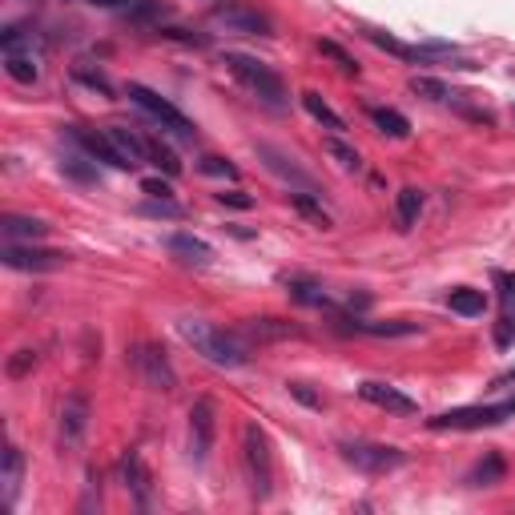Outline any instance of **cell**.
<instances>
[{
	"label": "cell",
	"mask_w": 515,
	"mask_h": 515,
	"mask_svg": "<svg viewBox=\"0 0 515 515\" xmlns=\"http://www.w3.org/2000/svg\"><path fill=\"white\" fill-rule=\"evenodd\" d=\"M178 334L194 347V355H202L206 363H214V367H222V371H238V367L250 363V347H246V342H242L238 334L218 330V326L206 322V318H182V322H178Z\"/></svg>",
	"instance_id": "cell-1"
},
{
	"label": "cell",
	"mask_w": 515,
	"mask_h": 515,
	"mask_svg": "<svg viewBox=\"0 0 515 515\" xmlns=\"http://www.w3.org/2000/svg\"><path fill=\"white\" fill-rule=\"evenodd\" d=\"M222 65L230 69V77L254 97V101H262L266 109H286L290 105V89H286V81L266 65V61H258V57H250V53H222Z\"/></svg>",
	"instance_id": "cell-2"
},
{
	"label": "cell",
	"mask_w": 515,
	"mask_h": 515,
	"mask_svg": "<svg viewBox=\"0 0 515 515\" xmlns=\"http://www.w3.org/2000/svg\"><path fill=\"white\" fill-rule=\"evenodd\" d=\"M129 101L161 129V133H169V137H178V141H194L198 137V129H194V121L174 105V101H165L161 93H153L149 85H129Z\"/></svg>",
	"instance_id": "cell-3"
},
{
	"label": "cell",
	"mask_w": 515,
	"mask_h": 515,
	"mask_svg": "<svg viewBox=\"0 0 515 515\" xmlns=\"http://www.w3.org/2000/svg\"><path fill=\"white\" fill-rule=\"evenodd\" d=\"M242 463H246V479H250L254 499H270V491H274V451H270V439L258 423L242 427Z\"/></svg>",
	"instance_id": "cell-4"
},
{
	"label": "cell",
	"mask_w": 515,
	"mask_h": 515,
	"mask_svg": "<svg viewBox=\"0 0 515 515\" xmlns=\"http://www.w3.org/2000/svg\"><path fill=\"white\" fill-rule=\"evenodd\" d=\"M338 451L355 471H367V475H387L407 463V451H399L391 443H371V439H342Z\"/></svg>",
	"instance_id": "cell-5"
},
{
	"label": "cell",
	"mask_w": 515,
	"mask_h": 515,
	"mask_svg": "<svg viewBox=\"0 0 515 515\" xmlns=\"http://www.w3.org/2000/svg\"><path fill=\"white\" fill-rule=\"evenodd\" d=\"M507 419H515V399L495 403V407H455V411L427 419V427L431 431H483V427H499Z\"/></svg>",
	"instance_id": "cell-6"
},
{
	"label": "cell",
	"mask_w": 515,
	"mask_h": 515,
	"mask_svg": "<svg viewBox=\"0 0 515 515\" xmlns=\"http://www.w3.org/2000/svg\"><path fill=\"white\" fill-rule=\"evenodd\" d=\"M129 363L149 391H174L178 387V371L169 367V355L157 347V342H137V347L129 351Z\"/></svg>",
	"instance_id": "cell-7"
},
{
	"label": "cell",
	"mask_w": 515,
	"mask_h": 515,
	"mask_svg": "<svg viewBox=\"0 0 515 515\" xmlns=\"http://www.w3.org/2000/svg\"><path fill=\"white\" fill-rule=\"evenodd\" d=\"M210 21L226 33H242V37H270V17L242 5V0H222V5H214Z\"/></svg>",
	"instance_id": "cell-8"
},
{
	"label": "cell",
	"mask_w": 515,
	"mask_h": 515,
	"mask_svg": "<svg viewBox=\"0 0 515 515\" xmlns=\"http://www.w3.org/2000/svg\"><path fill=\"white\" fill-rule=\"evenodd\" d=\"M5 266L9 270H29V274H49V270H61L69 262V254L61 250H45L37 242H5Z\"/></svg>",
	"instance_id": "cell-9"
},
{
	"label": "cell",
	"mask_w": 515,
	"mask_h": 515,
	"mask_svg": "<svg viewBox=\"0 0 515 515\" xmlns=\"http://www.w3.org/2000/svg\"><path fill=\"white\" fill-rule=\"evenodd\" d=\"M258 157L266 161V169H270V174H278L282 182H290V190L294 194H318V182L306 174V169L286 153V149H278V145H258Z\"/></svg>",
	"instance_id": "cell-10"
},
{
	"label": "cell",
	"mask_w": 515,
	"mask_h": 515,
	"mask_svg": "<svg viewBox=\"0 0 515 515\" xmlns=\"http://www.w3.org/2000/svg\"><path fill=\"white\" fill-rule=\"evenodd\" d=\"M117 479L125 483V491L137 499V507H141V511H149V507H153V475H149V467H145V459H141L137 451H125V455H121V463H117Z\"/></svg>",
	"instance_id": "cell-11"
},
{
	"label": "cell",
	"mask_w": 515,
	"mask_h": 515,
	"mask_svg": "<svg viewBox=\"0 0 515 515\" xmlns=\"http://www.w3.org/2000/svg\"><path fill=\"white\" fill-rule=\"evenodd\" d=\"M214 447V399H198L190 407V455L194 463H206Z\"/></svg>",
	"instance_id": "cell-12"
},
{
	"label": "cell",
	"mask_w": 515,
	"mask_h": 515,
	"mask_svg": "<svg viewBox=\"0 0 515 515\" xmlns=\"http://www.w3.org/2000/svg\"><path fill=\"white\" fill-rule=\"evenodd\" d=\"M246 347H262V342H282V338H302V326H294V322H286V318H250V322H242L238 330H234Z\"/></svg>",
	"instance_id": "cell-13"
},
{
	"label": "cell",
	"mask_w": 515,
	"mask_h": 515,
	"mask_svg": "<svg viewBox=\"0 0 515 515\" xmlns=\"http://www.w3.org/2000/svg\"><path fill=\"white\" fill-rule=\"evenodd\" d=\"M359 399H367L371 407H383L387 415H415V411H419V403H415L411 395H403V391L391 387V383H375V379L359 383Z\"/></svg>",
	"instance_id": "cell-14"
},
{
	"label": "cell",
	"mask_w": 515,
	"mask_h": 515,
	"mask_svg": "<svg viewBox=\"0 0 515 515\" xmlns=\"http://www.w3.org/2000/svg\"><path fill=\"white\" fill-rule=\"evenodd\" d=\"M85 431H89V399L73 391L61 403V447H77Z\"/></svg>",
	"instance_id": "cell-15"
},
{
	"label": "cell",
	"mask_w": 515,
	"mask_h": 515,
	"mask_svg": "<svg viewBox=\"0 0 515 515\" xmlns=\"http://www.w3.org/2000/svg\"><path fill=\"white\" fill-rule=\"evenodd\" d=\"M165 250L174 254L178 262H186V266H210V262H214V246L202 242V238H194V234H186V230L169 234V238H165Z\"/></svg>",
	"instance_id": "cell-16"
},
{
	"label": "cell",
	"mask_w": 515,
	"mask_h": 515,
	"mask_svg": "<svg viewBox=\"0 0 515 515\" xmlns=\"http://www.w3.org/2000/svg\"><path fill=\"white\" fill-rule=\"evenodd\" d=\"M105 133H109V141L117 145V153H121L125 169H137V165H145V161H149V153H145V137H137L133 129H125V125H109Z\"/></svg>",
	"instance_id": "cell-17"
},
{
	"label": "cell",
	"mask_w": 515,
	"mask_h": 515,
	"mask_svg": "<svg viewBox=\"0 0 515 515\" xmlns=\"http://www.w3.org/2000/svg\"><path fill=\"white\" fill-rule=\"evenodd\" d=\"M0 230H5V242H41L49 234L41 218H25V214H5Z\"/></svg>",
	"instance_id": "cell-18"
},
{
	"label": "cell",
	"mask_w": 515,
	"mask_h": 515,
	"mask_svg": "<svg viewBox=\"0 0 515 515\" xmlns=\"http://www.w3.org/2000/svg\"><path fill=\"white\" fill-rule=\"evenodd\" d=\"M367 117H371V125H375L379 133H387V137H395V141L411 137V121H407L399 109H391V105H371Z\"/></svg>",
	"instance_id": "cell-19"
},
{
	"label": "cell",
	"mask_w": 515,
	"mask_h": 515,
	"mask_svg": "<svg viewBox=\"0 0 515 515\" xmlns=\"http://www.w3.org/2000/svg\"><path fill=\"white\" fill-rule=\"evenodd\" d=\"M322 149L334 157L338 169H347V174H359V169H363V153H359L355 145L342 141V133H326V137H322Z\"/></svg>",
	"instance_id": "cell-20"
},
{
	"label": "cell",
	"mask_w": 515,
	"mask_h": 515,
	"mask_svg": "<svg viewBox=\"0 0 515 515\" xmlns=\"http://www.w3.org/2000/svg\"><path fill=\"white\" fill-rule=\"evenodd\" d=\"M21 479H25V455H21V447H5V471H0V483H5V499L9 503H17V495H21Z\"/></svg>",
	"instance_id": "cell-21"
},
{
	"label": "cell",
	"mask_w": 515,
	"mask_h": 515,
	"mask_svg": "<svg viewBox=\"0 0 515 515\" xmlns=\"http://www.w3.org/2000/svg\"><path fill=\"white\" fill-rule=\"evenodd\" d=\"M419 210H423V194H419L415 186H407V190L395 194V226H399L403 234L419 222Z\"/></svg>",
	"instance_id": "cell-22"
},
{
	"label": "cell",
	"mask_w": 515,
	"mask_h": 515,
	"mask_svg": "<svg viewBox=\"0 0 515 515\" xmlns=\"http://www.w3.org/2000/svg\"><path fill=\"white\" fill-rule=\"evenodd\" d=\"M447 306H451L455 314H463V318H479V314L487 310V294H483V290H471V286H455V290L447 294Z\"/></svg>",
	"instance_id": "cell-23"
},
{
	"label": "cell",
	"mask_w": 515,
	"mask_h": 515,
	"mask_svg": "<svg viewBox=\"0 0 515 515\" xmlns=\"http://www.w3.org/2000/svg\"><path fill=\"white\" fill-rule=\"evenodd\" d=\"M286 290H290V298H294V302H302V306H330V294H326L314 278H298V274H290V278H286Z\"/></svg>",
	"instance_id": "cell-24"
},
{
	"label": "cell",
	"mask_w": 515,
	"mask_h": 515,
	"mask_svg": "<svg viewBox=\"0 0 515 515\" xmlns=\"http://www.w3.org/2000/svg\"><path fill=\"white\" fill-rule=\"evenodd\" d=\"M503 471H507V463H503V455H495V451H487L471 471H467V483L471 487H491V483H499L503 479Z\"/></svg>",
	"instance_id": "cell-25"
},
{
	"label": "cell",
	"mask_w": 515,
	"mask_h": 515,
	"mask_svg": "<svg viewBox=\"0 0 515 515\" xmlns=\"http://www.w3.org/2000/svg\"><path fill=\"white\" fill-rule=\"evenodd\" d=\"M302 105H306V113H310L318 125H326L330 133H347V121H342V117H338V113H334V109H330L314 89H306V93H302Z\"/></svg>",
	"instance_id": "cell-26"
},
{
	"label": "cell",
	"mask_w": 515,
	"mask_h": 515,
	"mask_svg": "<svg viewBox=\"0 0 515 515\" xmlns=\"http://www.w3.org/2000/svg\"><path fill=\"white\" fill-rule=\"evenodd\" d=\"M0 53H41V37L33 29L9 25L5 33H0Z\"/></svg>",
	"instance_id": "cell-27"
},
{
	"label": "cell",
	"mask_w": 515,
	"mask_h": 515,
	"mask_svg": "<svg viewBox=\"0 0 515 515\" xmlns=\"http://www.w3.org/2000/svg\"><path fill=\"white\" fill-rule=\"evenodd\" d=\"M61 169L73 178V182H85V186H93V182H101V174H97V161L89 157V153H65V161H61Z\"/></svg>",
	"instance_id": "cell-28"
},
{
	"label": "cell",
	"mask_w": 515,
	"mask_h": 515,
	"mask_svg": "<svg viewBox=\"0 0 515 515\" xmlns=\"http://www.w3.org/2000/svg\"><path fill=\"white\" fill-rule=\"evenodd\" d=\"M5 73H9L13 81H21V85H33V81L41 77L37 53H5Z\"/></svg>",
	"instance_id": "cell-29"
},
{
	"label": "cell",
	"mask_w": 515,
	"mask_h": 515,
	"mask_svg": "<svg viewBox=\"0 0 515 515\" xmlns=\"http://www.w3.org/2000/svg\"><path fill=\"white\" fill-rule=\"evenodd\" d=\"M355 330L363 334H379V338H399V334H415V322H367V318H351Z\"/></svg>",
	"instance_id": "cell-30"
},
{
	"label": "cell",
	"mask_w": 515,
	"mask_h": 515,
	"mask_svg": "<svg viewBox=\"0 0 515 515\" xmlns=\"http://www.w3.org/2000/svg\"><path fill=\"white\" fill-rule=\"evenodd\" d=\"M145 153H149V161L157 169H165V178H178L182 174V161L174 157V149H169L165 141H145Z\"/></svg>",
	"instance_id": "cell-31"
},
{
	"label": "cell",
	"mask_w": 515,
	"mask_h": 515,
	"mask_svg": "<svg viewBox=\"0 0 515 515\" xmlns=\"http://www.w3.org/2000/svg\"><path fill=\"white\" fill-rule=\"evenodd\" d=\"M290 202H294V210H298L302 218H310L318 230H326V226H330V214L318 206V194H290Z\"/></svg>",
	"instance_id": "cell-32"
},
{
	"label": "cell",
	"mask_w": 515,
	"mask_h": 515,
	"mask_svg": "<svg viewBox=\"0 0 515 515\" xmlns=\"http://www.w3.org/2000/svg\"><path fill=\"white\" fill-rule=\"evenodd\" d=\"M318 53H322V57H330V61H334L342 73H347V77H359V61H355L347 49H342L338 41H318Z\"/></svg>",
	"instance_id": "cell-33"
},
{
	"label": "cell",
	"mask_w": 515,
	"mask_h": 515,
	"mask_svg": "<svg viewBox=\"0 0 515 515\" xmlns=\"http://www.w3.org/2000/svg\"><path fill=\"white\" fill-rule=\"evenodd\" d=\"M411 93H419L427 101H451V89L443 81H435V77H411Z\"/></svg>",
	"instance_id": "cell-34"
},
{
	"label": "cell",
	"mask_w": 515,
	"mask_h": 515,
	"mask_svg": "<svg viewBox=\"0 0 515 515\" xmlns=\"http://www.w3.org/2000/svg\"><path fill=\"white\" fill-rule=\"evenodd\" d=\"M367 41H375L379 49H387V53H395V57H403V61H415V45H403V41H395V37H387V33L367 29Z\"/></svg>",
	"instance_id": "cell-35"
},
{
	"label": "cell",
	"mask_w": 515,
	"mask_h": 515,
	"mask_svg": "<svg viewBox=\"0 0 515 515\" xmlns=\"http://www.w3.org/2000/svg\"><path fill=\"white\" fill-rule=\"evenodd\" d=\"M141 214H149V218H182L186 210H182L174 198H149V202L141 206Z\"/></svg>",
	"instance_id": "cell-36"
},
{
	"label": "cell",
	"mask_w": 515,
	"mask_h": 515,
	"mask_svg": "<svg viewBox=\"0 0 515 515\" xmlns=\"http://www.w3.org/2000/svg\"><path fill=\"white\" fill-rule=\"evenodd\" d=\"M202 174H210V178H226V182H238V165H230L226 157H202Z\"/></svg>",
	"instance_id": "cell-37"
},
{
	"label": "cell",
	"mask_w": 515,
	"mask_h": 515,
	"mask_svg": "<svg viewBox=\"0 0 515 515\" xmlns=\"http://www.w3.org/2000/svg\"><path fill=\"white\" fill-rule=\"evenodd\" d=\"M33 367H37V351H29V347H25V351H17V355L9 359V367H5V371H9V379H25Z\"/></svg>",
	"instance_id": "cell-38"
},
{
	"label": "cell",
	"mask_w": 515,
	"mask_h": 515,
	"mask_svg": "<svg viewBox=\"0 0 515 515\" xmlns=\"http://www.w3.org/2000/svg\"><path fill=\"white\" fill-rule=\"evenodd\" d=\"M141 194H149V198H174V186H169L165 178H145L141 182Z\"/></svg>",
	"instance_id": "cell-39"
},
{
	"label": "cell",
	"mask_w": 515,
	"mask_h": 515,
	"mask_svg": "<svg viewBox=\"0 0 515 515\" xmlns=\"http://www.w3.org/2000/svg\"><path fill=\"white\" fill-rule=\"evenodd\" d=\"M77 81H85V85H89V89H101V93H105V97H109V93H113V85H109V81H105V77H101V73H89V69H81V65H77Z\"/></svg>",
	"instance_id": "cell-40"
},
{
	"label": "cell",
	"mask_w": 515,
	"mask_h": 515,
	"mask_svg": "<svg viewBox=\"0 0 515 515\" xmlns=\"http://www.w3.org/2000/svg\"><path fill=\"white\" fill-rule=\"evenodd\" d=\"M218 202H222V206H234V210H250V206H254V198H246L242 190H222Z\"/></svg>",
	"instance_id": "cell-41"
},
{
	"label": "cell",
	"mask_w": 515,
	"mask_h": 515,
	"mask_svg": "<svg viewBox=\"0 0 515 515\" xmlns=\"http://www.w3.org/2000/svg\"><path fill=\"white\" fill-rule=\"evenodd\" d=\"M495 286H499L503 306H515V274H495Z\"/></svg>",
	"instance_id": "cell-42"
},
{
	"label": "cell",
	"mask_w": 515,
	"mask_h": 515,
	"mask_svg": "<svg viewBox=\"0 0 515 515\" xmlns=\"http://www.w3.org/2000/svg\"><path fill=\"white\" fill-rule=\"evenodd\" d=\"M511 338H515V318H511V314H503V318H499V326H495V342H499V347H507Z\"/></svg>",
	"instance_id": "cell-43"
},
{
	"label": "cell",
	"mask_w": 515,
	"mask_h": 515,
	"mask_svg": "<svg viewBox=\"0 0 515 515\" xmlns=\"http://www.w3.org/2000/svg\"><path fill=\"white\" fill-rule=\"evenodd\" d=\"M491 387H495V391H511V387H515V367H507L503 375H495Z\"/></svg>",
	"instance_id": "cell-44"
},
{
	"label": "cell",
	"mask_w": 515,
	"mask_h": 515,
	"mask_svg": "<svg viewBox=\"0 0 515 515\" xmlns=\"http://www.w3.org/2000/svg\"><path fill=\"white\" fill-rule=\"evenodd\" d=\"M89 5H105V9H117V5H133V0H89Z\"/></svg>",
	"instance_id": "cell-45"
}]
</instances>
